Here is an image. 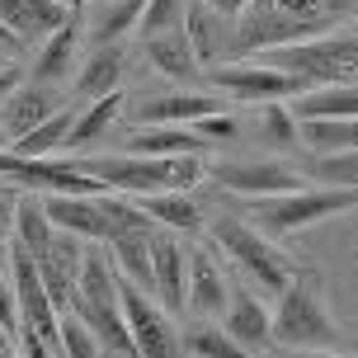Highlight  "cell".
<instances>
[{
  "label": "cell",
  "instance_id": "obj_1",
  "mask_svg": "<svg viewBox=\"0 0 358 358\" xmlns=\"http://www.w3.org/2000/svg\"><path fill=\"white\" fill-rule=\"evenodd\" d=\"M104 241L90 245L85 259H80V278H76V297L71 311L94 330V340L104 344L113 358H137V344L127 335L123 321V302H118V278H113V264L104 259Z\"/></svg>",
  "mask_w": 358,
  "mask_h": 358
},
{
  "label": "cell",
  "instance_id": "obj_2",
  "mask_svg": "<svg viewBox=\"0 0 358 358\" xmlns=\"http://www.w3.org/2000/svg\"><path fill=\"white\" fill-rule=\"evenodd\" d=\"M340 325L321 302V283L316 273H292V283L278 292V311H273V344H283L292 354H335L340 344Z\"/></svg>",
  "mask_w": 358,
  "mask_h": 358
},
{
  "label": "cell",
  "instance_id": "obj_3",
  "mask_svg": "<svg viewBox=\"0 0 358 358\" xmlns=\"http://www.w3.org/2000/svg\"><path fill=\"white\" fill-rule=\"evenodd\" d=\"M94 175L104 189H123V194H184L198 184V156H104V161L76 165Z\"/></svg>",
  "mask_w": 358,
  "mask_h": 358
},
{
  "label": "cell",
  "instance_id": "obj_4",
  "mask_svg": "<svg viewBox=\"0 0 358 358\" xmlns=\"http://www.w3.org/2000/svg\"><path fill=\"white\" fill-rule=\"evenodd\" d=\"M358 208V189L349 184H330V189H292V194H273V198H255V222L268 236H292L321 222L330 213Z\"/></svg>",
  "mask_w": 358,
  "mask_h": 358
},
{
  "label": "cell",
  "instance_id": "obj_5",
  "mask_svg": "<svg viewBox=\"0 0 358 358\" xmlns=\"http://www.w3.org/2000/svg\"><path fill=\"white\" fill-rule=\"evenodd\" d=\"M118 302H123V321L137 344V358H179V330L151 292H142L132 278H118Z\"/></svg>",
  "mask_w": 358,
  "mask_h": 358
},
{
  "label": "cell",
  "instance_id": "obj_6",
  "mask_svg": "<svg viewBox=\"0 0 358 358\" xmlns=\"http://www.w3.org/2000/svg\"><path fill=\"white\" fill-rule=\"evenodd\" d=\"M208 80H213L217 90H227L231 99H241V104L297 99V94H306V85H311V80H302V76L273 71V66H264V62H217V66H208Z\"/></svg>",
  "mask_w": 358,
  "mask_h": 358
},
{
  "label": "cell",
  "instance_id": "obj_7",
  "mask_svg": "<svg viewBox=\"0 0 358 358\" xmlns=\"http://www.w3.org/2000/svg\"><path fill=\"white\" fill-rule=\"evenodd\" d=\"M213 241H217L227 255H231V259L245 268V273H255V283L264 287V292H283V287L292 283V273H287L283 255L273 250L264 236H255L250 227H241L236 217H217Z\"/></svg>",
  "mask_w": 358,
  "mask_h": 358
},
{
  "label": "cell",
  "instance_id": "obj_8",
  "mask_svg": "<svg viewBox=\"0 0 358 358\" xmlns=\"http://www.w3.org/2000/svg\"><path fill=\"white\" fill-rule=\"evenodd\" d=\"M71 19H76V10H66L62 0H0V24L19 43H34V48H43Z\"/></svg>",
  "mask_w": 358,
  "mask_h": 358
},
{
  "label": "cell",
  "instance_id": "obj_9",
  "mask_svg": "<svg viewBox=\"0 0 358 358\" xmlns=\"http://www.w3.org/2000/svg\"><path fill=\"white\" fill-rule=\"evenodd\" d=\"M151 268H156V302L165 311L189 306V250L175 236H151Z\"/></svg>",
  "mask_w": 358,
  "mask_h": 358
},
{
  "label": "cell",
  "instance_id": "obj_10",
  "mask_svg": "<svg viewBox=\"0 0 358 358\" xmlns=\"http://www.w3.org/2000/svg\"><path fill=\"white\" fill-rule=\"evenodd\" d=\"M43 208H48V217H52L57 231L85 236V241H104V245H108V236H113V227H108L104 203H99V198H85V194H48V198H43Z\"/></svg>",
  "mask_w": 358,
  "mask_h": 358
},
{
  "label": "cell",
  "instance_id": "obj_11",
  "mask_svg": "<svg viewBox=\"0 0 358 358\" xmlns=\"http://www.w3.org/2000/svg\"><path fill=\"white\" fill-rule=\"evenodd\" d=\"M213 179L231 194H250V198H273V194H292L302 189L297 175L278 161H259V165H213Z\"/></svg>",
  "mask_w": 358,
  "mask_h": 358
},
{
  "label": "cell",
  "instance_id": "obj_12",
  "mask_svg": "<svg viewBox=\"0 0 358 358\" xmlns=\"http://www.w3.org/2000/svg\"><path fill=\"white\" fill-rule=\"evenodd\" d=\"M222 330H227L236 344L255 349V354L273 344V316L264 311V302H259L255 292H231V297H227V321H222Z\"/></svg>",
  "mask_w": 358,
  "mask_h": 358
},
{
  "label": "cell",
  "instance_id": "obj_13",
  "mask_svg": "<svg viewBox=\"0 0 358 358\" xmlns=\"http://www.w3.org/2000/svg\"><path fill=\"white\" fill-rule=\"evenodd\" d=\"M222 99L213 94H170V99H151V104L137 108V123L142 127H189V123H203L222 113Z\"/></svg>",
  "mask_w": 358,
  "mask_h": 358
},
{
  "label": "cell",
  "instance_id": "obj_14",
  "mask_svg": "<svg viewBox=\"0 0 358 358\" xmlns=\"http://www.w3.org/2000/svg\"><path fill=\"white\" fill-rule=\"evenodd\" d=\"M57 94H52V85H19L10 99H5V108H0V127H5V137H24L29 127H38V123H48L57 113Z\"/></svg>",
  "mask_w": 358,
  "mask_h": 358
},
{
  "label": "cell",
  "instance_id": "obj_15",
  "mask_svg": "<svg viewBox=\"0 0 358 358\" xmlns=\"http://www.w3.org/2000/svg\"><path fill=\"white\" fill-rule=\"evenodd\" d=\"M52 236H57V227H52V217H48V208H43V194L24 189L15 198V241L29 250L34 264H43L48 250H52Z\"/></svg>",
  "mask_w": 358,
  "mask_h": 358
},
{
  "label": "cell",
  "instance_id": "obj_16",
  "mask_svg": "<svg viewBox=\"0 0 358 358\" xmlns=\"http://www.w3.org/2000/svg\"><path fill=\"white\" fill-rule=\"evenodd\" d=\"M208 137L194 127H137L123 142V156H203Z\"/></svg>",
  "mask_w": 358,
  "mask_h": 358
},
{
  "label": "cell",
  "instance_id": "obj_17",
  "mask_svg": "<svg viewBox=\"0 0 358 358\" xmlns=\"http://www.w3.org/2000/svg\"><path fill=\"white\" fill-rule=\"evenodd\" d=\"M287 113L297 123H311V118H358V85H321L297 94Z\"/></svg>",
  "mask_w": 358,
  "mask_h": 358
},
{
  "label": "cell",
  "instance_id": "obj_18",
  "mask_svg": "<svg viewBox=\"0 0 358 358\" xmlns=\"http://www.w3.org/2000/svg\"><path fill=\"white\" fill-rule=\"evenodd\" d=\"M108 255H113V264L123 268V278L151 292L156 297V268H151V231H123L108 241Z\"/></svg>",
  "mask_w": 358,
  "mask_h": 358
},
{
  "label": "cell",
  "instance_id": "obj_19",
  "mask_svg": "<svg viewBox=\"0 0 358 358\" xmlns=\"http://www.w3.org/2000/svg\"><path fill=\"white\" fill-rule=\"evenodd\" d=\"M227 283H222V273H217L213 255L208 250H189V306H194L198 316H217L222 306H227Z\"/></svg>",
  "mask_w": 358,
  "mask_h": 358
},
{
  "label": "cell",
  "instance_id": "obj_20",
  "mask_svg": "<svg viewBox=\"0 0 358 358\" xmlns=\"http://www.w3.org/2000/svg\"><path fill=\"white\" fill-rule=\"evenodd\" d=\"M76 118H80V113H76L71 104H66V108H57L48 123L29 127V132H24V137H15V142L5 146V151H15V156H24V161H48L57 146H66V132L76 127Z\"/></svg>",
  "mask_w": 358,
  "mask_h": 358
},
{
  "label": "cell",
  "instance_id": "obj_21",
  "mask_svg": "<svg viewBox=\"0 0 358 358\" xmlns=\"http://www.w3.org/2000/svg\"><path fill=\"white\" fill-rule=\"evenodd\" d=\"M146 57H151V66L170 80H189L198 71V57H194V43L184 29H170V34H156L146 38Z\"/></svg>",
  "mask_w": 358,
  "mask_h": 358
},
{
  "label": "cell",
  "instance_id": "obj_22",
  "mask_svg": "<svg viewBox=\"0 0 358 358\" xmlns=\"http://www.w3.org/2000/svg\"><path fill=\"white\" fill-rule=\"evenodd\" d=\"M146 15V0H99V10L90 15V38L94 48H108L118 43L127 29H137Z\"/></svg>",
  "mask_w": 358,
  "mask_h": 358
},
{
  "label": "cell",
  "instance_id": "obj_23",
  "mask_svg": "<svg viewBox=\"0 0 358 358\" xmlns=\"http://www.w3.org/2000/svg\"><path fill=\"white\" fill-rule=\"evenodd\" d=\"M71 52H76V19L62 24V29L38 48L29 80H34V85H62V80H66V66H71Z\"/></svg>",
  "mask_w": 358,
  "mask_h": 358
},
{
  "label": "cell",
  "instance_id": "obj_24",
  "mask_svg": "<svg viewBox=\"0 0 358 358\" xmlns=\"http://www.w3.org/2000/svg\"><path fill=\"white\" fill-rule=\"evenodd\" d=\"M302 142L316 151V156H344V151H358V118H311V123L297 127Z\"/></svg>",
  "mask_w": 358,
  "mask_h": 358
},
{
  "label": "cell",
  "instance_id": "obj_25",
  "mask_svg": "<svg viewBox=\"0 0 358 358\" xmlns=\"http://www.w3.org/2000/svg\"><path fill=\"white\" fill-rule=\"evenodd\" d=\"M118 76H123V48L108 43V48H99V52L85 62V71H80V80H76V94H85V99H104V94L118 90Z\"/></svg>",
  "mask_w": 358,
  "mask_h": 358
},
{
  "label": "cell",
  "instance_id": "obj_26",
  "mask_svg": "<svg viewBox=\"0 0 358 358\" xmlns=\"http://www.w3.org/2000/svg\"><path fill=\"white\" fill-rule=\"evenodd\" d=\"M118 108H123V94H118V90H113V94H104V99H94V104L76 118V127L66 132V151H85L90 142H99L108 127H113Z\"/></svg>",
  "mask_w": 358,
  "mask_h": 358
},
{
  "label": "cell",
  "instance_id": "obj_27",
  "mask_svg": "<svg viewBox=\"0 0 358 358\" xmlns=\"http://www.w3.org/2000/svg\"><path fill=\"white\" fill-rule=\"evenodd\" d=\"M137 208L161 227H179V231L198 227V208L184 194H137Z\"/></svg>",
  "mask_w": 358,
  "mask_h": 358
},
{
  "label": "cell",
  "instance_id": "obj_28",
  "mask_svg": "<svg viewBox=\"0 0 358 358\" xmlns=\"http://www.w3.org/2000/svg\"><path fill=\"white\" fill-rule=\"evenodd\" d=\"M184 349L194 358H259L255 349L245 344H236L227 330H217V325H194L189 335H184Z\"/></svg>",
  "mask_w": 358,
  "mask_h": 358
},
{
  "label": "cell",
  "instance_id": "obj_29",
  "mask_svg": "<svg viewBox=\"0 0 358 358\" xmlns=\"http://www.w3.org/2000/svg\"><path fill=\"white\" fill-rule=\"evenodd\" d=\"M184 34L194 43L198 62H217V52H222V24L213 19L208 5H189V10H184Z\"/></svg>",
  "mask_w": 358,
  "mask_h": 358
},
{
  "label": "cell",
  "instance_id": "obj_30",
  "mask_svg": "<svg viewBox=\"0 0 358 358\" xmlns=\"http://www.w3.org/2000/svg\"><path fill=\"white\" fill-rule=\"evenodd\" d=\"M62 358H104V344L76 311H62Z\"/></svg>",
  "mask_w": 358,
  "mask_h": 358
},
{
  "label": "cell",
  "instance_id": "obj_31",
  "mask_svg": "<svg viewBox=\"0 0 358 358\" xmlns=\"http://www.w3.org/2000/svg\"><path fill=\"white\" fill-rule=\"evenodd\" d=\"M184 0H146V15H142V38H156V34H170V29H179L184 24Z\"/></svg>",
  "mask_w": 358,
  "mask_h": 358
},
{
  "label": "cell",
  "instance_id": "obj_32",
  "mask_svg": "<svg viewBox=\"0 0 358 358\" xmlns=\"http://www.w3.org/2000/svg\"><path fill=\"white\" fill-rule=\"evenodd\" d=\"M264 137H268L273 146L302 142V132H297V118L287 113V104H268V108H264Z\"/></svg>",
  "mask_w": 358,
  "mask_h": 358
},
{
  "label": "cell",
  "instance_id": "obj_33",
  "mask_svg": "<svg viewBox=\"0 0 358 358\" xmlns=\"http://www.w3.org/2000/svg\"><path fill=\"white\" fill-rule=\"evenodd\" d=\"M0 335L19 349V292H15V278L0 273Z\"/></svg>",
  "mask_w": 358,
  "mask_h": 358
},
{
  "label": "cell",
  "instance_id": "obj_34",
  "mask_svg": "<svg viewBox=\"0 0 358 358\" xmlns=\"http://www.w3.org/2000/svg\"><path fill=\"white\" fill-rule=\"evenodd\" d=\"M316 175L358 189V151H344V156H325V161H316Z\"/></svg>",
  "mask_w": 358,
  "mask_h": 358
},
{
  "label": "cell",
  "instance_id": "obj_35",
  "mask_svg": "<svg viewBox=\"0 0 358 358\" xmlns=\"http://www.w3.org/2000/svg\"><path fill=\"white\" fill-rule=\"evenodd\" d=\"M10 245H15V198L0 203V264H10Z\"/></svg>",
  "mask_w": 358,
  "mask_h": 358
},
{
  "label": "cell",
  "instance_id": "obj_36",
  "mask_svg": "<svg viewBox=\"0 0 358 358\" xmlns=\"http://www.w3.org/2000/svg\"><path fill=\"white\" fill-rule=\"evenodd\" d=\"M198 137H236V123L227 118V113H213V118L198 123Z\"/></svg>",
  "mask_w": 358,
  "mask_h": 358
},
{
  "label": "cell",
  "instance_id": "obj_37",
  "mask_svg": "<svg viewBox=\"0 0 358 358\" xmlns=\"http://www.w3.org/2000/svg\"><path fill=\"white\" fill-rule=\"evenodd\" d=\"M19 85H24V71H19V66H0V108H5V99H10Z\"/></svg>",
  "mask_w": 358,
  "mask_h": 358
},
{
  "label": "cell",
  "instance_id": "obj_38",
  "mask_svg": "<svg viewBox=\"0 0 358 358\" xmlns=\"http://www.w3.org/2000/svg\"><path fill=\"white\" fill-rule=\"evenodd\" d=\"M203 5H208V10H217V15H241L250 0H203Z\"/></svg>",
  "mask_w": 358,
  "mask_h": 358
},
{
  "label": "cell",
  "instance_id": "obj_39",
  "mask_svg": "<svg viewBox=\"0 0 358 358\" xmlns=\"http://www.w3.org/2000/svg\"><path fill=\"white\" fill-rule=\"evenodd\" d=\"M19 48H24V43H19V38L10 34L5 24H0V52H19Z\"/></svg>",
  "mask_w": 358,
  "mask_h": 358
},
{
  "label": "cell",
  "instance_id": "obj_40",
  "mask_svg": "<svg viewBox=\"0 0 358 358\" xmlns=\"http://www.w3.org/2000/svg\"><path fill=\"white\" fill-rule=\"evenodd\" d=\"M306 358H358V354H306Z\"/></svg>",
  "mask_w": 358,
  "mask_h": 358
},
{
  "label": "cell",
  "instance_id": "obj_41",
  "mask_svg": "<svg viewBox=\"0 0 358 358\" xmlns=\"http://www.w3.org/2000/svg\"><path fill=\"white\" fill-rule=\"evenodd\" d=\"M0 358H19V354H15V349H5V344H0Z\"/></svg>",
  "mask_w": 358,
  "mask_h": 358
},
{
  "label": "cell",
  "instance_id": "obj_42",
  "mask_svg": "<svg viewBox=\"0 0 358 358\" xmlns=\"http://www.w3.org/2000/svg\"><path fill=\"white\" fill-rule=\"evenodd\" d=\"M5 146H10V137H5V127H0V151H5Z\"/></svg>",
  "mask_w": 358,
  "mask_h": 358
},
{
  "label": "cell",
  "instance_id": "obj_43",
  "mask_svg": "<svg viewBox=\"0 0 358 358\" xmlns=\"http://www.w3.org/2000/svg\"><path fill=\"white\" fill-rule=\"evenodd\" d=\"M71 5H76V10H80V5H85V0H71Z\"/></svg>",
  "mask_w": 358,
  "mask_h": 358
},
{
  "label": "cell",
  "instance_id": "obj_44",
  "mask_svg": "<svg viewBox=\"0 0 358 358\" xmlns=\"http://www.w3.org/2000/svg\"><path fill=\"white\" fill-rule=\"evenodd\" d=\"M62 5H66V0H62Z\"/></svg>",
  "mask_w": 358,
  "mask_h": 358
},
{
  "label": "cell",
  "instance_id": "obj_45",
  "mask_svg": "<svg viewBox=\"0 0 358 358\" xmlns=\"http://www.w3.org/2000/svg\"><path fill=\"white\" fill-rule=\"evenodd\" d=\"M0 194H5V189H0Z\"/></svg>",
  "mask_w": 358,
  "mask_h": 358
}]
</instances>
